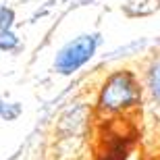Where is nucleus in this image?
I'll use <instances>...</instances> for the list:
<instances>
[{
	"label": "nucleus",
	"mask_w": 160,
	"mask_h": 160,
	"mask_svg": "<svg viewBox=\"0 0 160 160\" xmlns=\"http://www.w3.org/2000/svg\"><path fill=\"white\" fill-rule=\"evenodd\" d=\"M142 96L139 83L131 71H117L106 79L104 88L100 92V108L104 112H123L127 108L135 106Z\"/></svg>",
	"instance_id": "1"
},
{
	"label": "nucleus",
	"mask_w": 160,
	"mask_h": 160,
	"mask_svg": "<svg viewBox=\"0 0 160 160\" xmlns=\"http://www.w3.org/2000/svg\"><path fill=\"white\" fill-rule=\"evenodd\" d=\"M96 48H98V36H94V33L75 38L58 52V56L54 60V69L62 75H71L94 56Z\"/></svg>",
	"instance_id": "2"
},
{
	"label": "nucleus",
	"mask_w": 160,
	"mask_h": 160,
	"mask_svg": "<svg viewBox=\"0 0 160 160\" xmlns=\"http://www.w3.org/2000/svg\"><path fill=\"white\" fill-rule=\"evenodd\" d=\"M133 143V131H127L123 125L108 127L102 150L98 152V160H125Z\"/></svg>",
	"instance_id": "3"
},
{
	"label": "nucleus",
	"mask_w": 160,
	"mask_h": 160,
	"mask_svg": "<svg viewBox=\"0 0 160 160\" xmlns=\"http://www.w3.org/2000/svg\"><path fill=\"white\" fill-rule=\"evenodd\" d=\"M148 88L156 100H160V58L152 62L148 71Z\"/></svg>",
	"instance_id": "4"
},
{
	"label": "nucleus",
	"mask_w": 160,
	"mask_h": 160,
	"mask_svg": "<svg viewBox=\"0 0 160 160\" xmlns=\"http://www.w3.org/2000/svg\"><path fill=\"white\" fill-rule=\"evenodd\" d=\"M19 44V40L12 36L11 31H0V48L2 50H11Z\"/></svg>",
	"instance_id": "5"
},
{
	"label": "nucleus",
	"mask_w": 160,
	"mask_h": 160,
	"mask_svg": "<svg viewBox=\"0 0 160 160\" xmlns=\"http://www.w3.org/2000/svg\"><path fill=\"white\" fill-rule=\"evenodd\" d=\"M11 21H12V12L6 11V8H2V11H0V31H8Z\"/></svg>",
	"instance_id": "6"
}]
</instances>
